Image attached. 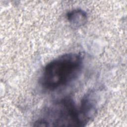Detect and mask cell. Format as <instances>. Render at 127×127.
<instances>
[{"mask_svg":"<svg viewBox=\"0 0 127 127\" xmlns=\"http://www.w3.org/2000/svg\"><path fill=\"white\" fill-rule=\"evenodd\" d=\"M66 17L69 23L75 27L84 25L87 19L86 13L80 9H75L68 12Z\"/></svg>","mask_w":127,"mask_h":127,"instance_id":"obj_3","label":"cell"},{"mask_svg":"<svg viewBox=\"0 0 127 127\" xmlns=\"http://www.w3.org/2000/svg\"><path fill=\"white\" fill-rule=\"evenodd\" d=\"M83 65L79 53H69L51 61L44 67L40 84L45 90L54 91L70 83L79 75Z\"/></svg>","mask_w":127,"mask_h":127,"instance_id":"obj_1","label":"cell"},{"mask_svg":"<svg viewBox=\"0 0 127 127\" xmlns=\"http://www.w3.org/2000/svg\"><path fill=\"white\" fill-rule=\"evenodd\" d=\"M43 115L35 122L34 126L84 127L87 124L79 106L68 97L53 103L45 111Z\"/></svg>","mask_w":127,"mask_h":127,"instance_id":"obj_2","label":"cell"}]
</instances>
